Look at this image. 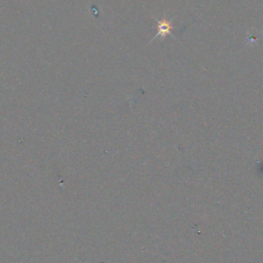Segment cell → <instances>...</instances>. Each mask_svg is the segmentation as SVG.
I'll return each instance as SVG.
<instances>
[{
    "label": "cell",
    "mask_w": 263,
    "mask_h": 263,
    "mask_svg": "<svg viewBox=\"0 0 263 263\" xmlns=\"http://www.w3.org/2000/svg\"><path fill=\"white\" fill-rule=\"evenodd\" d=\"M155 20H156V24H157V26H156L157 33L152 38L151 41H153L154 39L159 38V37L161 39H164L167 36H171V37L176 39V37L173 34V30L175 29V26H174V23H173L172 18H167L166 15L164 14L160 20H158V18H155Z\"/></svg>",
    "instance_id": "1"
}]
</instances>
